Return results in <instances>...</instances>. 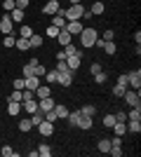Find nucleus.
<instances>
[{
    "label": "nucleus",
    "mask_w": 141,
    "mask_h": 157,
    "mask_svg": "<svg viewBox=\"0 0 141 157\" xmlns=\"http://www.w3.org/2000/svg\"><path fill=\"white\" fill-rule=\"evenodd\" d=\"M57 73H68V63L66 59H57V68H54Z\"/></svg>",
    "instance_id": "2f4dec72"
},
{
    "label": "nucleus",
    "mask_w": 141,
    "mask_h": 157,
    "mask_svg": "<svg viewBox=\"0 0 141 157\" xmlns=\"http://www.w3.org/2000/svg\"><path fill=\"white\" fill-rule=\"evenodd\" d=\"M7 14H10L12 21H24V10H19V7H14L12 12H7Z\"/></svg>",
    "instance_id": "5701e85b"
},
{
    "label": "nucleus",
    "mask_w": 141,
    "mask_h": 157,
    "mask_svg": "<svg viewBox=\"0 0 141 157\" xmlns=\"http://www.w3.org/2000/svg\"><path fill=\"white\" fill-rule=\"evenodd\" d=\"M75 127H80V129H92V117H87V115H82L80 113V120H78V124Z\"/></svg>",
    "instance_id": "aec40b11"
},
{
    "label": "nucleus",
    "mask_w": 141,
    "mask_h": 157,
    "mask_svg": "<svg viewBox=\"0 0 141 157\" xmlns=\"http://www.w3.org/2000/svg\"><path fill=\"white\" fill-rule=\"evenodd\" d=\"M59 31H61V28L52 26V24H49V26H47V35H49V38H57V35H59Z\"/></svg>",
    "instance_id": "c03bdc74"
},
{
    "label": "nucleus",
    "mask_w": 141,
    "mask_h": 157,
    "mask_svg": "<svg viewBox=\"0 0 141 157\" xmlns=\"http://www.w3.org/2000/svg\"><path fill=\"white\" fill-rule=\"evenodd\" d=\"M14 5L19 7V10H26V7L31 5V0H14Z\"/></svg>",
    "instance_id": "de8ad7c7"
},
{
    "label": "nucleus",
    "mask_w": 141,
    "mask_h": 157,
    "mask_svg": "<svg viewBox=\"0 0 141 157\" xmlns=\"http://www.w3.org/2000/svg\"><path fill=\"white\" fill-rule=\"evenodd\" d=\"M125 92H127V89H125V87H120V85H115V87H113V94H115V96H122Z\"/></svg>",
    "instance_id": "8fccbe9b"
},
{
    "label": "nucleus",
    "mask_w": 141,
    "mask_h": 157,
    "mask_svg": "<svg viewBox=\"0 0 141 157\" xmlns=\"http://www.w3.org/2000/svg\"><path fill=\"white\" fill-rule=\"evenodd\" d=\"M99 38V33L94 31L92 26H87V28H82L80 31V45L82 47H94V40Z\"/></svg>",
    "instance_id": "f257e3e1"
},
{
    "label": "nucleus",
    "mask_w": 141,
    "mask_h": 157,
    "mask_svg": "<svg viewBox=\"0 0 141 157\" xmlns=\"http://www.w3.org/2000/svg\"><path fill=\"white\" fill-rule=\"evenodd\" d=\"M21 108H24V113H35V110H38V98H31V101H21Z\"/></svg>",
    "instance_id": "dca6fc26"
},
{
    "label": "nucleus",
    "mask_w": 141,
    "mask_h": 157,
    "mask_svg": "<svg viewBox=\"0 0 141 157\" xmlns=\"http://www.w3.org/2000/svg\"><path fill=\"white\" fill-rule=\"evenodd\" d=\"M7 113H10V115H19V113H21V103H17V101H7Z\"/></svg>",
    "instance_id": "4be33fe9"
},
{
    "label": "nucleus",
    "mask_w": 141,
    "mask_h": 157,
    "mask_svg": "<svg viewBox=\"0 0 141 157\" xmlns=\"http://www.w3.org/2000/svg\"><path fill=\"white\" fill-rule=\"evenodd\" d=\"M14 7H17V5H14V0H2V10H5V12H12Z\"/></svg>",
    "instance_id": "37998d69"
},
{
    "label": "nucleus",
    "mask_w": 141,
    "mask_h": 157,
    "mask_svg": "<svg viewBox=\"0 0 141 157\" xmlns=\"http://www.w3.org/2000/svg\"><path fill=\"white\" fill-rule=\"evenodd\" d=\"M40 85V78H35V75H28V78H24V89H31V92H35V87Z\"/></svg>",
    "instance_id": "4468645a"
},
{
    "label": "nucleus",
    "mask_w": 141,
    "mask_h": 157,
    "mask_svg": "<svg viewBox=\"0 0 141 157\" xmlns=\"http://www.w3.org/2000/svg\"><path fill=\"white\" fill-rule=\"evenodd\" d=\"M7 101H17V103H21V101H24V89H14V92L7 96Z\"/></svg>",
    "instance_id": "b1692460"
},
{
    "label": "nucleus",
    "mask_w": 141,
    "mask_h": 157,
    "mask_svg": "<svg viewBox=\"0 0 141 157\" xmlns=\"http://www.w3.org/2000/svg\"><path fill=\"white\" fill-rule=\"evenodd\" d=\"M59 10H61V2H59V0H47L45 5H42V14H47V17L57 14Z\"/></svg>",
    "instance_id": "423d86ee"
},
{
    "label": "nucleus",
    "mask_w": 141,
    "mask_h": 157,
    "mask_svg": "<svg viewBox=\"0 0 141 157\" xmlns=\"http://www.w3.org/2000/svg\"><path fill=\"white\" fill-rule=\"evenodd\" d=\"M113 115H115V122H127V113L118 110V113H113Z\"/></svg>",
    "instance_id": "49530a36"
},
{
    "label": "nucleus",
    "mask_w": 141,
    "mask_h": 157,
    "mask_svg": "<svg viewBox=\"0 0 141 157\" xmlns=\"http://www.w3.org/2000/svg\"><path fill=\"white\" fill-rule=\"evenodd\" d=\"M31 35H33V28L26 26V24H21V28H19V38H31Z\"/></svg>",
    "instance_id": "c756f323"
},
{
    "label": "nucleus",
    "mask_w": 141,
    "mask_h": 157,
    "mask_svg": "<svg viewBox=\"0 0 141 157\" xmlns=\"http://www.w3.org/2000/svg\"><path fill=\"white\" fill-rule=\"evenodd\" d=\"M52 110L57 113V117H59V120H66V117H68V113H71V110H68V108H66L64 103H54V108H52Z\"/></svg>",
    "instance_id": "2eb2a0df"
},
{
    "label": "nucleus",
    "mask_w": 141,
    "mask_h": 157,
    "mask_svg": "<svg viewBox=\"0 0 141 157\" xmlns=\"http://www.w3.org/2000/svg\"><path fill=\"white\" fill-rule=\"evenodd\" d=\"M82 21H66V31L71 33V35H80V31H82Z\"/></svg>",
    "instance_id": "9b49d317"
},
{
    "label": "nucleus",
    "mask_w": 141,
    "mask_h": 157,
    "mask_svg": "<svg viewBox=\"0 0 141 157\" xmlns=\"http://www.w3.org/2000/svg\"><path fill=\"white\" fill-rule=\"evenodd\" d=\"M111 150V138H101L99 141V152H108Z\"/></svg>",
    "instance_id": "c9c22d12"
},
{
    "label": "nucleus",
    "mask_w": 141,
    "mask_h": 157,
    "mask_svg": "<svg viewBox=\"0 0 141 157\" xmlns=\"http://www.w3.org/2000/svg\"><path fill=\"white\" fill-rule=\"evenodd\" d=\"M78 52H80V47L73 45V42H68V45L64 47V54H66V56H73V54H78Z\"/></svg>",
    "instance_id": "bb28decb"
},
{
    "label": "nucleus",
    "mask_w": 141,
    "mask_h": 157,
    "mask_svg": "<svg viewBox=\"0 0 141 157\" xmlns=\"http://www.w3.org/2000/svg\"><path fill=\"white\" fill-rule=\"evenodd\" d=\"M54 108V98L52 96H45V98H38V110L40 113H47Z\"/></svg>",
    "instance_id": "1a4fd4ad"
},
{
    "label": "nucleus",
    "mask_w": 141,
    "mask_h": 157,
    "mask_svg": "<svg viewBox=\"0 0 141 157\" xmlns=\"http://www.w3.org/2000/svg\"><path fill=\"white\" fill-rule=\"evenodd\" d=\"M31 129H33L31 120H21V122H19V131H31Z\"/></svg>",
    "instance_id": "a19ab883"
},
{
    "label": "nucleus",
    "mask_w": 141,
    "mask_h": 157,
    "mask_svg": "<svg viewBox=\"0 0 141 157\" xmlns=\"http://www.w3.org/2000/svg\"><path fill=\"white\" fill-rule=\"evenodd\" d=\"M118 85L125 87V89H129V87H127V73H125V75H118Z\"/></svg>",
    "instance_id": "09e8293b"
},
{
    "label": "nucleus",
    "mask_w": 141,
    "mask_h": 157,
    "mask_svg": "<svg viewBox=\"0 0 141 157\" xmlns=\"http://www.w3.org/2000/svg\"><path fill=\"white\" fill-rule=\"evenodd\" d=\"M38 131H40L42 136H52V134H54V124H52V122H47V120H42L40 124H38Z\"/></svg>",
    "instance_id": "f8f14e48"
},
{
    "label": "nucleus",
    "mask_w": 141,
    "mask_h": 157,
    "mask_svg": "<svg viewBox=\"0 0 141 157\" xmlns=\"http://www.w3.org/2000/svg\"><path fill=\"white\" fill-rule=\"evenodd\" d=\"M28 42H31V49H38V47H42V35H31L28 38Z\"/></svg>",
    "instance_id": "a878e982"
},
{
    "label": "nucleus",
    "mask_w": 141,
    "mask_h": 157,
    "mask_svg": "<svg viewBox=\"0 0 141 157\" xmlns=\"http://www.w3.org/2000/svg\"><path fill=\"white\" fill-rule=\"evenodd\" d=\"M21 73H24V78L33 75V63H28V61H26V63H24V71H21Z\"/></svg>",
    "instance_id": "a18cd8bd"
},
{
    "label": "nucleus",
    "mask_w": 141,
    "mask_h": 157,
    "mask_svg": "<svg viewBox=\"0 0 141 157\" xmlns=\"http://www.w3.org/2000/svg\"><path fill=\"white\" fill-rule=\"evenodd\" d=\"M0 33H2V35H12V33H14V21L10 19V14H7V12H5V17L0 19Z\"/></svg>",
    "instance_id": "7ed1b4c3"
},
{
    "label": "nucleus",
    "mask_w": 141,
    "mask_h": 157,
    "mask_svg": "<svg viewBox=\"0 0 141 157\" xmlns=\"http://www.w3.org/2000/svg\"><path fill=\"white\" fill-rule=\"evenodd\" d=\"M71 5H82V0H71Z\"/></svg>",
    "instance_id": "6e6d98bb"
},
{
    "label": "nucleus",
    "mask_w": 141,
    "mask_h": 157,
    "mask_svg": "<svg viewBox=\"0 0 141 157\" xmlns=\"http://www.w3.org/2000/svg\"><path fill=\"white\" fill-rule=\"evenodd\" d=\"M45 96H52V89H49V87H42V85H38L35 87V98H45Z\"/></svg>",
    "instance_id": "a211bd4d"
},
{
    "label": "nucleus",
    "mask_w": 141,
    "mask_h": 157,
    "mask_svg": "<svg viewBox=\"0 0 141 157\" xmlns=\"http://www.w3.org/2000/svg\"><path fill=\"white\" fill-rule=\"evenodd\" d=\"M127 87L129 89H141V71H134V73H127Z\"/></svg>",
    "instance_id": "20e7f679"
},
{
    "label": "nucleus",
    "mask_w": 141,
    "mask_h": 157,
    "mask_svg": "<svg viewBox=\"0 0 141 157\" xmlns=\"http://www.w3.org/2000/svg\"><path fill=\"white\" fill-rule=\"evenodd\" d=\"M82 12H85V7H82V5H71L66 10V21H80Z\"/></svg>",
    "instance_id": "f03ea898"
},
{
    "label": "nucleus",
    "mask_w": 141,
    "mask_h": 157,
    "mask_svg": "<svg viewBox=\"0 0 141 157\" xmlns=\"http://www.w3.org/2000/svg\"><path fill=\"white\" fill-rule=\"evenodd\" d=\"M49 155H52V148L47 143H42L40 148H38V157H49Z\"/></svg>",
    "instance_id": "473e14b6"
},
{
    "label": "nucleus",
    "mask_w": 141,
    "mask_h": 157,
    "mask_svg": "<svg viewBox=\"0 0 141 157\" xmlns=\"http://www.w3.org/2000/svg\"><path fill=\"white\" fill-rule=\"evenodd\" d=\"M45 73H47V68H45V66H40V63H35L33 66V75H35V78H45Z\"/></svg>",
    "instance_id": "7c9ffc66"
},
{
    "label": "nucleus",
    "mask_w": 141,
    "mask_h": 157,
    "mask_svg": "<svg viewBox=\"0 0 141 157\" xmlns=\"http://www.w3.org/2000/svg\"><path fill=\"white\" fill-rule=\"evenodd\" d=\"M68 124H71V127H75V124H78V120H80V110H75V113H68Z\"/></svg>",
    "instance_id": "72a5a7b5"
},
{
    "label": "nucleus",
    "mask_w": 141,
    "mask_h": 157,
    "mask_svg": "<svg viewBox=\"0 0 141 157\" xmlns=\"http://www.w3.org/2000/svg\"><path fill=\"white\" fill-rule=\"evenodd\" d=\"M57 78H59V73H57V71H47V73H45V82H47V85L57 82Z\"/></svg>",
    "instance_id": "f704fd0d"
},
{
    "label": "nucleus",
    "mask_w": 141,
    "mask_h": 157,
    "mask_svg": "<svg viewBox=\"0 0 141 157\" xmlns=\"http://www.w3.org/2000/svg\"><path fill=\"white\" fill-rule=\"evenodd\" d=\"M57 40H59V45H61V47H66L68 42H73V35H71V33H68L66 28H61V31H59V35H57Z\"/></svg>",
    "instance_id": "ddd939ff"
},
{
    "label": "nucleus",
    "mask_w": 141,
    "mask_h": 157,
    "mask_svg": "<svg viewBox=\"0 0 141 157\" xmlns=\"http://www.w3.org/2000/svg\"><path fill=\"white\" fill-rule=\"evenodd\" d=\"M80 61H82V52H78V54H73V56H66V63H68V71H78L80 68Z\"/></svg>",
    "instance_id": "6e6552de"
},
{
    "label": "nucleus",
    "mask_w": 141,
    "mask_h": 157,
    "mask_svg": "<svg viewBox=\"0 0 141 157\" xmlns=\"http://www.w3.org/2000/svg\"><path fill=\"white\" fill-rule=\"evenodd\" d=\"M89 12H92V17H101V14L106 12V5H104L101 0H96V2L92 5V10H89Z\"/></svg>",
    "instance_id": "f3484780"
},
{
    "label": "nucleus",
    "mask_w": 141,
    "mask_h": 157,
    "mask_svg": "<svg viewBox=\"0 0 141 157\" xmlns=\"http://www.w3.org/2000/svg\"><path fill=\"white\" fill-rule=\"evenodd\" d=\"M42 120H47V122H52V124H54L59 117H57V113H54V110H47L45 115H42Z\"/></svg>",
    "instance_id": "ea45409f"
},
{
    "label": "nucleus",
    "mask_w": 141,
    "mask_h": 157,
    "mask_svg": "<svg viewBox=\"0 0 141 157\" xmlns=\"http://www.w3.org/2000/svg\"><path fill=\"white\" fill-rule=\"evenodd\" d=\"M111 129L115 131V136H125V134H127V124H125V122H115Z\"/></svg>",
    "instance_id": "412c9836"
},
{
    "label": "nucleus",
    "mask_w": 141,
    "mask_h": 157,
    "mask_svg": "<svg viewBox=\"0 0 141 157\" xmlns=\"http://www.w3.org/2000/svg\"><path fill=\"white\" fill-rule=\"evenodd\" d=\"M14 42H17L14 33H12V35H5V38H2V45H5V47H14Z\"/></svg>",
    "instance_id": "79ce46f5"
},
{
    "label": "nucleus",
    "mask_w": 141,
    "mask_h": 157,
    "mask_svg": "<svg viewBox=\"0 0 141 157\" xmlns=\"http://www.w3.org/2000/svg\"><path fill=\"white\" fill-rule=\"evenodd\" d=\"M57 82H59L61 87H71V85H73V71H68V73H59Z\"/></svg>",
    "instance_id": "9d476101"
},
{
    "label": "nucleus",
    "mask_w": 141,
    "mask_h": 157,
    "mask_svg": "<svg viewBox=\"0 0 141 157\" xmlns=\"http://www.w3.org/2000/svg\"><path fill=\"white\" fill-rule=\"evenodd\" d=\"M113 124H115V115H113V113H108L106 117H104V127H108V129H111Z\"/></svg>",
    "instance_id": "58836bf2"
},
{
    "label": "nucleus",
    "mask_w": 141,
    "mask_h": 157,
    "mask_svg": "<svg viewBox=\"0 0 141 157\" xmlns=\"http://www.w3.org/2000/svg\"><path fill=\"white\" fill-rule=\"evenodd\" d=\"M52 26H57V28H66V10L61 7L57 14H52Z\"/></svg>",
    "instance_id": "0eeeda50"
},
{
    "label": "nucleus",
    "mask_w": 141,
    "mask_h": 157,
    "mask_svg": "<svg viewBox=\"0 0 141 157\" xmlns=\"http://www.w3.org/2000/svg\"><path fill=\"white\" fill-rule=\"evenodd\" d=\"M106 78H108V75H106V73H104V71L94 73V82H96V85H104V82H106Z\"/></svg>",
    "instance_id": "4c0bfd02"
},
{
    "label": "nucleus",
    "mask_w": 141,
    "mask_h": 157,
    "mask_svg": "<svg viewBox=\"0 0 141 157\" xmlns=\"http://www.w3.org/2000/svg\"><path fill=\"white\" fill-rule=\"evenodd\" d=\"M80 113H82V115H87V117H94V115H96V105L87 103V105H82V108H80Z\"/></svg>",
    "instance_id": "393cba45"
},
{
    "label": "nucleus",
    "mask_w": 141,
    "mask_h": 157,
    "mask_svg": "<svg viewBox=\"0 0 141 157\" xmlns=\"http://www.w3.org/2000/svg\"><path fill=\"white\" fill-rule=\"evenodd\" d=\"M101 49H104L106 54H115V52H118V47H115V42H113V40H108V42H104V47H101Z\"/></svg>",
    "instance_id": "c85d7f7f"
},
{
    "label": "nucleus",
    "mask_w": 141,
    "mask_h": 157,
    "mask_svg": "<svg viewBox=\"0 0 141 157\" xmlns=\"http://www.w3.org/2000/svg\"><path fill=\"white\" fill-rule=\"evenodd\" d=\"M0 155H2V157H19V152H14L10 145H5V148L0 150Z\"/></svg>",
    "instance_id": "e433bc0d"
},
{
    "label": "nucleus",
    "mask_w": 141,
    "mask_h": 157,
    "mask_svg": "<svg viewBox=\"0 0 141 157\" xmlns=\"http://www.w3.org/2000/svg\"><path fill=\"white\" fill-rule=\"evenodd\" d=\"M122 96H125V101H127L129 108H134V105H141V96H139V92H136V89H127V92L122 94Z\"/></svg>",
    "instance_id": "39448f33"
},
{
    "label": "nucleus",
    "mask_w": 141,
    "mask_h": 157,
    "mask_svg": "<svg viewBox=\"0 0 141 157\" xmlns=\"http://www.w3.org/2000/svg\"><path fill=\"white\" fill-rule=\"evenodd\" d=\"M12 87H14V89H24V78H17L12 82Z\"/></svg>",
    "instance_id": "3c124183"
},
{
    "label": "nucleus",
    "mask_w": 141,
    "mask_h": 157,
    "mask_svg": "<svg viewBox=\"0 0 141 157\" xmlns=\"http://www.w3.org/2000/svg\"><path fill=\"white\" fill-rule=\"evenodd\" d=\"M89 71H92V75H94V73L101 71V66H99V63H92V66H89Z\"/></svg>",
    "instance_id": "5fc2aeb1"
},
{
    "label": "nucleus",
    "mask_w": 141,
    "mask_h": 157,
    "mask_svg": "<svg viewBox=\"0 0 141 157\" xmlns=\"http://www.w3.org/2000/svg\"><path fill=\"white\" fill-rule=\"evenodd\" d=\"M31 98H35V92H31V89H24V101H31Z\"/></svg>",
    "instance_id": "864d4df0"
},
{
    "label": "nucleus",
    "mask_w": 141,
    "mask_h": 157,
    "mask_svg": "<svg viewBox=\"0 0 141 157\" xmlns=\"http://www.w3.org/2000/svg\"><path fill=\"white\" fill-rule=\"evenodd\" d=\"M127 120H141V105H134V108L127 113Z\"/></svg>",
    "instance_id": "cd10ccee"
},
{
    "label": "nucleus",
    "mask_w": 141,
    "mask_h": 157,
    "mask_svg": "<svg viewBox=\"0 0 141 157\" xmlns=\"http://www.w3.org/2000/svg\"><path fill=\"white\" fill-rule=\"evenodd\" d=\"M14 47H17L19 52H26V49H31V42H28V38H17Z\"/></svg>",
    "instance_id": "6ab92c4d"
},
{
    "label": "nucleus",
    "mask_w": 141,
    "mask_h": 157,
    "mask_svg": "<svg viewBox=\"0 0 141 157\" xmlns=\"http://www.w3.org/2000/svg\"><path fill=\"white\" fill-rule=\"evenodd\" d=\"M113 38H115L113 31H104V35H101V40H106V42H108V40H113Z\"/></svg>",
    "instance_id": "603ef678"
}]
</instances>
